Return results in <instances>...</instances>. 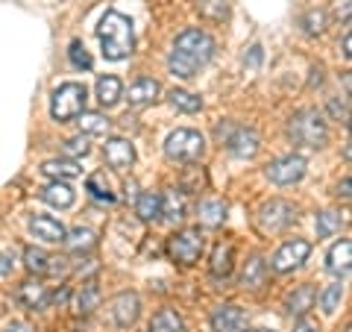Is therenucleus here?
<instances>
[{
  "label": "nucleus",
  "mask_w": 352,
  "mask_h": 332,
  "mask_svg": "<svg viewBox=\"0 0 352 332\" xmlns=\"http://www.w3.org/2000/svg\"><path fill=\"white\" fill-rule=\"evenodd\" d=\"M294 332H320V326H317V324H314V320H311V318H302V320H300V324H296V326H294Z\"/></svg>",
  "instance_id": "obj_41"
},
{
  "label": "nucleus",
  "mask_w": 352,
  "mask_h": 332,
  "mask_svg": "<svg viewBox=\"0 0 352 332\" xmlns=\"http://www.w3.org/2000/svg\"><path fill=\"white\" fill-rule=\"evenodd\" d=\"M24 264H27V271L36 273V276H59L65 271L62 259L50 256V253H44L38 247H27L24 250Z\"/></svg>",
  "instance_id": "obj_11"
},
{
  "label": "nucleus",
  "mask_w": 352,
  "mask_h": 332,
  "mask_svg": "<svg viewBox=\"0 0 352 332\" xmlns=\"http://www.w3.org/2000/svg\"><path fill=\"white\" fill-rule=\"evenodd\" d=\"M288 136L296 141V145L317 150L329 141V127L317 109H300V112L288 121Z\"/></svg>",
  "instance_id": "obj_3"
},
{
  "label": "nucleus",
  "mask_w": 352,
  "mask_h": 332,
  "mask_svg": "<svg viewBox=\"0 0 352 332\" xmlns=\"http://www.w3.org/2000/svg\"><path fill=\"white\" fill-rule=\"evenodd\" d=\"M300 24H302V30L308 32V36H320V32L326 30V12L323 9H308Z\"/></svg>",
  "instance_id": "obj_35"
},
{
  "label": "nucleus",
  "mask_w": 352,
  "mask_h": 332,
  "mask_svg": "<svg viewBox=\"0 0 352 332\" xmlns=\"http://www.w3.org/2000/svg\"><path fill=\"white\" fill-rule=\"evenodd\" d=\"M120 94H124V85H120L118 76H100L97 80V97H100L103 106H115L120 101Z\"/></svg>",
  "instance_id": "obj_29"
},
{
  "label": "nucleus",
  "mask_w": 352,
  "mask_h": 332,
  "mask_svg": "<svg viewBox=\"0 0 352 332\" xmlns=\"http://www.w3.org/2000/svg\"><path fill=\"white\" fill-rule=\"evenodd\" d=\"M232 264H235V247L229 245H223V241H220V245L214 247V253H212V264H208V268H212V273L214 276H229L232 273Z\"/></svg>",
  "instance_id": "obj_21"
},
{
  "label": "nucleus",
  "mask_w": 352,
  "mask_h": 332,
  "mask_svg": "<svg viewBox=\"0 0 352 332\" xmlns=\"http://www.w3.org/2000/svg\"><path fill=\"white\" fill-rule=\"evenodd\" d=\"M206 250V238L200 227H188V229H179L173 232V236L168 238V256L176 262V264H194L197 259L203 256Z\"/></svg>",
  "instance_id": "obj_6"
},
{
  "label": "nucleus",
  "mask_w": 352,
  "mask_h": 332,
  "mask_svg": "<svg viewBox=\"0 0 352 332\" xmlns=\"http://www.w3.org/2000/svg\"><path fill=\"white\" fill-rule=\"evenodd\" d=\"M349 44H352V39H349V32H346V36H344V56H346V59L352 56V50H349Z\"/></svg>",
  "instance_id": "obj_46"
},
{
  "label": "nucleus",
  "mask_w": 352,
  "mask_h": 332,
  "mask_svg": "<svg viewBox=\"0 0 352 332\" xmlns=\"http://www.w3.org/2000/svg\"><path fill=\"white\" fill-rule=\"evenodd\" d=\"M258 332H273V329H258Z\"/></svg>",
  "instance_id": "obj_47"
},
{
  "label": "nucleus",
  "mask_w": 352,
  "mask_h": 332,
  "mask_svg": "<svg viewBox=\"0 0 352 332\" xmlns=\"http://www.w3.org/2000/svg\"><path fill=\"white\" fill-rule=\"evenodd\" d=\"M103 156L109 162V168L126 171L129 165L135 162V147H132L126 138H109L106 145H103Z\"/></svg>",
  "instance_id": "obj_13"
},
{
  "label": "nucleus",
  "mask_w": 352,
  "mask_h": 332,
  "mask_svg": "<svg viewBox=\"0 0 352 332\" xmlns=\"http://www.w3.org/2000/svg\"><path fill=\"white\" fill-rule=\"evenodd\" d=\"M340 229V215L338 212H320L317 215V236L320 238H332Z\"/></svg>",
  "instance_id": "obj_36"
},
{
  "label": "nucleus",
  "mask_w": 352,
  "mask_h": 332,
  "mask_svg": "<svg viewBox=\"0 0 352 332\" xmlns=\"http://www.w3.org/2000/svg\"><path fill=\"white\" fill-rule=\"evenodd\" d=\"M62 150L68 153V156H85V153L91 150V147H88V138H85V136H76V138H68V141H65V147H62Z\"/></svg>",
  "instance_id": "obj_39"
},
{
  "label": "nucleus",
  "mask_w": 352,
  "mask_h": 332,
  "mask_svg": "<svg viewBox=\"0 0 352 332\" xmlns=\"http://www.w3.org/2000/svg\"><path fill=\"white\" fill-rule=\"evenodd\" d=\"M150 332H185V320L173 309H162L150 320Z\"/></svg>",
  "instance_id": "obj_25"
},
{
  "label": "nucleus",
  "mask_w": 352,
  "mask_h": 332,
  "mask_svg": "<svg viewBox=\"0 0 352 332\" xmlns=\"http://www.w3.org/2000/svg\"><path fill=\"white\" fill-rule=\"evenodd\" d=\"M349 262H352V245H349V238H340L338 245L329 250V271L335 276H346Z\"/></svg>",
  "instance_id": "obj_19"
},
{
  "label": "nucleus",
  "mask_w": 352,
  "mask_h": 332,
  "mask_svg": "<svg viewBox=\"0 0 352 332\" xmlns=\"http://www.w3.org/2000/svg\"><path fill=\"white\" fill-rule=\"evenodd\" d=\"M168 97H170V103L179 109V112L194 115V112H200V109H203V101H200V97L191 94V92H182V88H173Z\"/></svg>",
  "instance_id": "obj_31"
},
{
  "label": "nucleus",
  "mask_w": 352,
  "mask_h": 332,
  "mask_svg": "<svg viewBox=\"0 0 352 332\" xmlns=\"http://www.w3.org/2000/svg\"><path fill=\"white\" fill-rule=\"evenodd\" d=\"M9 271H12V259H9V256H0V276L9 273Z\"/></svg>",
  "instance_id": "obj_44"
},
{
  "label": "nucleus",
  "mask_w": 352,
  "mask_h": 332,
  "mask_svg": "<svg viewBox=\"0 0 352 332\" xmlns=\"http://www.w3.org/2000/svg\"><path fill=\"white\" fill-rule=\"evenodd\" d=\"M214 332H247V312L235 303H223L212 312Z\"/></svg>",
  "instance_id": "obj_10"
},
{
  "label": "nucleus",
  "mask_w": 352,
  "mask_h": 332,
  "mask_svg": "<svg viewBox=\"0 0 352 332\" xmlns=\"http://www.w3.org/2000/svg\"><path fill=\"white\" fill-rule=\"evenodd\" d=\"M85 188H88V194H91L94 200H100V203H115V194L109 191V183H106L103 174H91V176H88Z\"/></svg>",
  "instance_id": "obj_34"
},
{
  "label": "nucleus",
  "mask_w": 352,
  "mask_h": 332,
  "mask_svg": "<svg viewBox=\"0 0 352 332\" xmlns=\"http://www.w3.org/2000/svg\"><path fill=\"white\" fill-rule=\"evenodd\" d=\"M197 12L208 21H223L229 15V0H197Z\"/></svg>",
  "instance_id": "obj_33"
},
{
  "label": "nucleus",
  "mask_w": 352,
  "mask_h": 332,
  "mask_svg": "<svg viewBox=\"0 0 352 332\" xmlns=\"http://www.w3.org/2000/svg\"><path fill=\"white\" fill-rule=\"evenodd\" d=\"M138 315H141V300H138V294L120 291L115 300H112V318H115L118 326H132V324L138 320Z\"/></svg>",
  "instance_id": "obj_12"
},
{
  "label": "nucleus",
  "mask_w": 352,
  "mask_h": 332,
  "mask_svg": "<svg viewBox=\"0 0 352 332\" xmlns=\"http://www.w3.org/2000/svg\"><path fill=\"white\" fill-rule=\"evenodd\" d=\"M296 218V209L288 203V200H270V203H264L258 209V229L264 232V236H270V232H279L291 224V220Z\"/></svg>",
  "instance_id": "obj_7"
},
{
  "label": "nucleus",
  "mask_w": 352,
  "mask_h": 332,
  "mask_svg": "<svg viewBox=\"0 0 352 332\" xmlns=\"http://www.w3.org/2000/svg\"><path fill=\"white\" fill-rule=\"evenodd\" d=\"M197 218H200L203 227H220L226 220V203L223 200H203L197 209Z\"/></svg>",
  "instance_id": "obj_22"
},
{
  "label": "nucleus",
  "mask_w": 352,
  "mask_h": 332,
  "mask_svg": "<svg viewBox=\"0 0 352 332\" xmlns=\"http://www.w3.org/2000/svg\"><path fill=\"white\" fill-rule=\"evenodd\" d=\"M41 200H44V203H50V206H56V209H68V206H74L76 194H74V188H71L68 183L53 180L50 185H44V188H41Z\"/></svg>",
  "instance_id": "obj_17"
},
{
  "label": "nucleus",
  "mask_w": 352,
  "mask_h": 332,
  "mask_svg": "<svg viewBox=\"0 0 352 332\" xmlns=\"http://www.w3.org/2000/svg\"><path fill=\"white\" fill-rule=\"evenodd\" d=\"M212 56H214V39L203 30H185L173 41L168 68L179 80H191V76H197L212 62Z\"/></svg>",
  "instance_id": "obj_1"
},
{
  "label": "nucleus",
  "mask_w": 352,
  "mask_h": 332,
  "mask_svg": "<svg viewBox=\"0 0 352 332\" xmlns=\"http://www.w3.org/2000/svg\"><path fill=\"white\" fill-rule=\"evenodd\" d=\"M18 300L24 303L27 309H32V312H38V309H44L50 303V294H47V285H41V280L36 276V280H27L21 282L18 289Z\"/></svg>",
  "instance_id": "obj_16"
},
{
  "label": "nucleus",
  "mask_w": 352,
  "mask_h": 332,
  "mask_svg": "<svg viewBox=\"0 0 352 332\" xmlns=\"http://www.w3.org/2000/svg\"><path fill=\"white\" fill-rule=\"evenodd\" d=\"M3 332H36V329H32L30 324H24V320H15V324H9Z\"/></svg>",
  "instance_id": "obj_42"
},
{
  "label": "nucleus",
  "mask_w": 352,
  "mask_h": 332,
  "mask_svg": "<svg viewBox=\"0 0 352 332\" xmlns=\"http://www.w3.org/2000/svg\"><path fill=\"white\" fill-rule=\"evenodd\" d=\"M94 232L88 227H76L71 232H65V247H68L71 253H82V250H91L94 247Z\"/></svg>",
  "instance_id": "obj_28"
},
{
  "label": "nucleus",
  "mask_w": 352,
  "mask_h": 332,
  "mask_svg": "<svg viewBox=\"0 0 352 332\" xmlns=\"http://www.w3.org/2000/svg\"><path fill=\"white\" fill-rule=\"evenodd\" d=\"M264 282V259L261 256H252L247 264H244V273H241V285L244 289H258Z\"/></svg>",
  "instance_id": "obj_30"
},
{
  "label": "nucleus",
  "mask_w": 352,
  "mask_h": 332,
  "mask_svg": "<svg viewBox=\"0 0 352 332\" xmlns=\"http://www.w3.org/2000/svg\"><path fill=\"white\" fill-rule=\"evenodd\" d=\"M85 85L80 83H65L59 85L56 92H53L50 97V115L59 121V124H65V121H74L80 118L85 112Z\"/></svg>",
  "instance_id": "obj_4"
},
{
  "label": "nucleus",
  "mask_w": 352,
  "mask_h": 332,
  "mask_svg": "<svg viewBox=\"0 0 352 332\" xmlns=\"http://www.w3.org/2000/svg\"><path fill=\"white\" fill-rule=\"evenodd\" d=\"M97 303H100V289H97L94 282H85L80 294H76V300H74V312L76 315H91Z\"/></svg>",
  "instance_id": "obj_27"
},
{
  "label": "nucleus",
  "mask_w": 352,
  "mask_h": 332,
  "mask_svg": "<svg viewBox=\"0 0 352 332\" xmlns=\"http://www.w3.org/2000/svg\"><path fill=\"white\" fill-rule=\"evenodd\" d=\"M162 215L168 220H182L185 215H188V200H185V191H179V188H170V191L162 197Z\"/></svg>",
  "instance_id": "obj_20"
},
{
  "label": "nucleus",
  "mask_w": 352,
  "mask_h": 332,
  "mask_svg": "<svg viewBox=\"0 0 352 332\" xmlns=\"http://www.w3.org/2000/svg\"><path fill=\"white\" fill-rule=\"evenodd\" d=\"M159 92H162V85H159L156 80H150V76H141V80H135V83L129 85L126 101H129L132 106H147V103L156 101Z\"/></svg>",
  "instance_id": "obj_18"
},
{
  "label": "nucleus",
  "mask_w": 352,
  "mask_h": 332,
  "mask_svg": "<svg viewBox=\"0 0 352 332\" xmlns=\"http://www.w3.org/2000/svg\"><path fill=\"white\" fill-rule=\"evenodd\" d=\"M41 174H47L50 180H71V176H80V168H76L74 159H47L41 165Z\"/></svg>",
  "instance_id": "obj_23"
},
{
  "label": "nucleus",
  "mask_w": 352,
  "mask_h": 332,
  "mask_svg": "<svg viewBox=\"0 0 352 332\" xmlns=\"http://www.w3.org/2000/svg\"><path fill=\"white\" fill-rule=\"evenodd\" d=\"M338 197H344V200H349V176H346V180L338 185Z\"/></svg>",
  "instance_id": "obj_43"
},
{
  "label": "nucleus",
  "mask_w": 352,
  "mask_h": 332,
  "mask_svg": "<svg viewBox=\"0 0 352 332\" xmlns=\"http://www.w3.org/2000/svg\"><path fill=\"white\" fill-rule=\"evenodd\" d=\"M314 306V289L311 285H300L291 297H288V312L296 315V318H305L308 312H311Z\"/></svg>",
  "instance_id": "obj_24"
},
{
  "label": "nucleus",
  "mask_w": 352,
  "mask_h": 332,
  "mask_svg": "<svg viewBox=\"0 0 352 332\" xmlns=\"http://www.w3.org/2000/svg\"><path fill=\"white\" fill-rule=\"evenodd\" d=\"M30 229H32V236L47 241V245H59V241H65V232H68L56 218H50V215H32Z\"/></svg>",
  "instance_id": "obj_15"
},
{
  "label": "nucleus",
  "mask_w": 352,
  "mask_h": 332,
  "mask_svg": "<svg viewBox=\"0 0 352 332\" xmlns=\"http://www.w3.org/2000/svg\"><path fill=\"white\" fill-rule=\"evenodd\" d=\"M68 59H71L74 68H80V71H88V68H91V53L85 50V44H82V41H71Z\"/></svg>",
  "instance_id": "obj_37"
},
{
  "label": "nucleus",
  "mask_w": 352,
  "mask_h": 332,
  "mask_svg": "<svg viewBox=\"0 0 352 332\" xmlns=\"http://www.w3.org/2000/svg\"><path fill=\"white\" fill-rule=\"evenodd\" d=\"M308 253H311V245H308L305 238L285 241V245L276 250V256H273V268H276L279 273H288L294 268H300V264L308 259Z\"/></svg>",
  "instance_id": "obj_9"
},
{
  "label": "nucleus",
  "mask_w": 352,
  "mask_h": 332,
  "mask_svg": "<svg viewBox=\"0 0 352 332\" xmlns=\"http://www.w3.org/2000/svg\"><path fill=\"white\" fill-rule=\"evenodd\" d=\"M226 147L238 159H252L258 153V136L247 127H238L232 136H226Z\"/></svg>",
  "instance_id": "obj_14"
},
{
  "label": "nucleus",
  "mask_w": 352,
  "mask_h": 332,
  "mask_svg": "<svg viewBox=\"0 0 352 332\" xmlns=\"http://www.w3.org/2000/svg\"><path fill=\"white\" fill-rule=\"evenodd\" d=\"M329 109H332V115H335V118H340V121H346V118H349V106H346V97H344V101H338V97H335V101L329 103Z\"/></svg>",
  "instance_id": "obj_40"
},
{
  "label": "nucleus",
  "mask_w": 352,
  "mask_h": 332,
  "mask_svg": "<svg viewBox=\"0 0 352 332\" xmlns=\"http://www.w3.org/2000/svg\"><path fill=\"white\" fill-rule=\"evenodd\" d=\"M261 62V48L256 44V48H250V65H258Z\"/></svg>",
  "instance_id": "obj_45"
},
{
  "label": "nucleus",
  "mask_w": 352,
  "mask_h": 332,
  "mask_svg": "<svg viewBox=\"0 0 352 332\" xmlns=\"http://www.w3.org/2000/svg\"><path fill=\"white\" fill-rule=\"evenodd\" d=\"M135 215L141 218V220H156V218H162V197L156 194V191H144L135 200Z\"/></svg>",
  "instance_id": "obj_26"
},
{
  "label": "nucleus",
  "mask_w": 352,
  "mask_h": 332,
  "mask_svg": "<svg viewBox=\"0 0 352 332\" xmlns=\"http://www.w3.org/2000/svg\"><path fill=\"white\" fill-rule=\"evenodd\" d=\"M109 121L106 115H100V112H82L80 115V129L85 132V136H103V132L109 129Z\"/></svg>",
  "instance_id": "obj_32"
},
{
  "label": "nucleus",
  "mask_w": 352,
  "mask_h": 332,
  "mask_svg": "<svg viewBox=\"0 0 352 332\" xmlns=\"http://www.w3.org/2000/svg\"><path fill=\"white\" fill-rule=\"evenodd\" d=\"M340 297H344V285H340V282L329 285V289L323 291V297H320V306H323V312H326V315H335V312H338Z\"/></svg>",
  "instance_id": "obj_38"
},
{
  "label": "nucleus",
  "mask_w": 352,
  "mask_h": 332,
  "mask_svg": "<svg viewBox=\"0 0 352 332\" xmlns=\"http://www.w3.org/2000/svg\"><path fill=\"white\" fill-rule=\"evenodd\" d=\"M206 153V138L197 129H176L164 138V156L173 162H197Z\"/></svg>",
  "instance_id": "obj_5"
},
{
  "label": "nucleus",
  "mask_w": 352,
  "mask_h": 332,
  "mask_svg": "<svg viewBox=\"0 0 352 332\" xmlns=\"http://www.w3.org/2000/svg\"><path fill=\"white\" fill-rule=\"evenodd\" d=\"M97 36H100V44H103V56L109 62H120L126 59L132 48H135V36H132V21L126 15L115 12V9H109V12L100 18V24H97Z\"/></svg>",
  "instance_id": "obj_2"
},
{
  "label": "nucleus",
  "mask_w": 352,
  "mask_h": 332,
  "mask_svg": "<svg viewBox=\"0 0 352 332\" xmlns=\"http://www.w3.org/2000/svg\"><path fill=\"white\" fill-rule=\"evenodd\" d=\"M302 176H305V159L294 156V153L267 165V180L276 185H294V183H300Z\"/></svg>",
  "instance_id": "obj_8"
}]
</instances>
